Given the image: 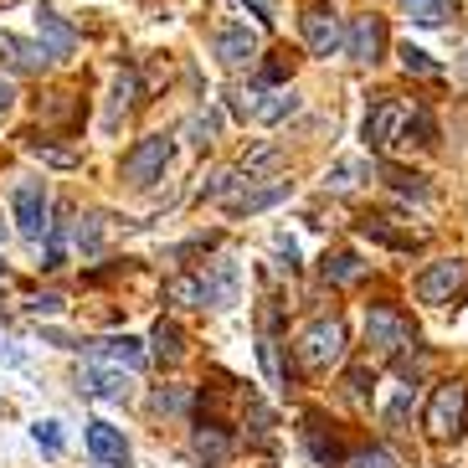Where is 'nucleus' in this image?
Returning <instances> with one entry per match:
<instances>
[{"mask_svg": "<svg viewBox=\"0 0 468 468\" xmlns=\"http://www.w3.org/2000/svg\"><path fill=\"white\" fill-rule=\"evenodd\" d=\"M78 391H83V397H98V401H124L129 397L124 376H119V371H98V366H83Z\"/></svg>", "mask_w": 468, "mask_h": 468, "instance_id": "16", "label": "nucleus"}, {"mask_svg": "<svg viewBox=\"0 0 468 468\" xmlns=\"http://www.w3.org/2000/svg\"><path fill=\"white\" fill-rule=\"evenodd\" d=\"M324 278L330 283H360L366 278V262L356 252H335V258H324Z\"/></svg>", "mask_w": 468, "mask_h": 468, "instance_id": "21", "label": "nucleus"}, {"mask_svg": "<svg viewBox=\"0 0 468 468\" xmlns=\"http://www.w3.org/2000/svg\"><path fill=\"white\" fill-rule=\"evenodd\" d=\"M11 98H16V88H11V83H5V78H0V113L11 109Z\"/></svg>", "mask_w": 468, "mask_h": 468, "instance_id": "39", "label": "nucleus"}, {"mask_svg": "<svg viewBox=\"0 0 468 468\" xmlns=\"http://www.w3.org/2000/svg\"><path fill=\"white\" fill-rule=\"evenodd\" d=\"M345 468H397V458L386 453V448H360V453L345 458Z\"/></svg>", "mask_w": 468, "mask_h": 468, "instance_id": "29", "label": "nucleus"}, {"mask_svg": "<svg viewBox=\"0 0 468 468\" xmlns=\"http://www.w3.org/2000/svg\"><path fill=\"white\" fill-rule=\"evenodd\" d=\"M283 196H289V180H273V186H258V191L227 196V211H237V217H248V211H262V207H273V201H283Z\"/></svg>", "mask_w": 468, "mask_h": 468, "instance_id": "18", "label": "nucleus"}, {"mask_svg": "<svg viewBox=\"0 0 468 468\" xmlns=\"http://www.w3.org/2000/svg\"><path fill=\"white\" fill-rule=\"evenodd\" d=\"M37 442H42L47 453H62V432H57V422H37Z\"/></svg>", "mask_w": 468, "mask_h": 468, "instance_id": "36", "label": "nucleus"}, {"mask_svg": "<svg viewBox=\"0 0 468 468\" xmlns=\"http://www.w3.org/2000/svg\"><path fill=\"white\" fill-rule=\"evenodd\" d=\"M258 356H262V371H268V381L273 386H283L289 381V371H283V350H278V340H273V330L258 340Z\"/></svg>", "mask_w": 468, "mask_h": 468, "instance_id": "24", "label": "nucleus"}, {"mask_svg": "<svg viewBox=\"0 0 468 468\" xmlns=\"http://www.w3.org/2000/svg\"><path fill=\"white\" fill-rule=\"evenodd\" d=\"M401 124H407V109H401L397 98H381V103L366 113V144H371L376 154H386L401 139Z\"/></svg>", "mask_w": 468, "mask_h": 468, "instance_id": "8", "label": "nucleus"}, {"mask_svg": "<svg viewBox=\"0 0 468 468\" xmlns=\"http://www.w3.org/2000/svg\"><path fill=\"white\" fill-rule=\"evenodd\" d=\"M88 453L98 458V468H129V442L113 422H88Z\"/></svg>", "mask_w": 468, "mask_h": 468, "instance_id": "11", "label": "nucleus"}, {"mask_svg": "<svg viewBox=\"0 0 468 468\" xmlns=\"http://www.w3.org/2000/svg\"><path fill=\"white\" fill-rule=\"evenodd\" d=\"M340 356H345V324H340V319H314V324L299 335L303 371H330Z\"/></svg>", "mask_w": 468, "mask_h": 468, "instance_id": "3", "label": "nucleus"}, {"mask_svg": "<svg viewBox=\"0 0 468 468\" xmlns=\"http://www.w3.org/2000/svg\"><path fill=\"white\" fill-rule=\"evenodd\" d=\"M360 176H366V165H360V160H340V165L324 176V186H330V191H350Z\"/></svg>", "mask_w": 468, "mask_h": 468, "instance_id": "27", "label": "nucleus"}, {"mask_svg": "<svg viewBox=\"0 0 468 468\" xmlns=\"http://www.w3.org/2000/svg\"><path fill=\"white\" fill-rule=\"evenodd\" d=\"M31 154H37V160H47V165H78V154L72 150H57V144H42V139H37V144H31Z\"/></svg>", "mask_w": 468, "mask_h": 468, "instance_id": "31", "label": "nucleus"}, {"mask_svg": "<svg viewBox=\"0 0 468 468\" xmlns=\"http://www.w3.org/2000/svg\"><path fill=\"white\" fill-rule=\"evenodd\" d=\"M0 57H5L16 72H42L47 62H52L42 42H27V37H16V31H0Z\"/></svg>", "mask_w": 468, "mask_h": 468, "instance_id": "13", "label": "nucleus"}, {"mask_svg": "<svg viewBox=\"0 0 468 468\" xmlns=\"http://www.w3.org/2000/svg\"><path fill=\"white\" fill-rule=\"evenodd\" d=\"M11 211H16V227H21V237H31V242H37V237H47V227H52V221H47L52 201H47V186H42V180H21V186L11 191Z\"/></svg>", "mask_w": 468, "mask_h": 468, "instance_id": "5", "label": "nucleus"}, {"mask_svg": "<svg viewBox=\"0 0 468 468\" xmlns=\"http://www.w3.org/2000/svg\"><path fill=\"white\" fill-rule=\"evenodd\" d=\"M293 109H299V93H268L258 109H252V119H262V124H283Z\"/></svg>", "mask_w": 468, "mask_h": 468, "instance_id": "22", "label": "nucleus"}, {"mask_svg": "<svg viewBox=\"0 0 468 468\" xmlns=\"http://www.w3.org/2000/svg\"><path fill=\"white\" fill-rule=\"evenodd\" d=\"M273 160H278V144H258V150H252L248 160H242V170H248V176H252V170H262V165H273Z\"/></svg>", "mask_w": 468, "mask_h": 468, "instance_id": "35", "label": "nucleus"}, {"mask_svg": "<svg viewBox=\"0 0 468 468\" xmlns=\"http://www.w3.org/2000/svg\"><path fill=\"white\" fill-rule=\"evenodd\" d=\"M299 31H303V47L314 57H330L345 47V31H340V16L330 11V5H309V11L299 16Z\"/></svg>", "mask_w": 468, "mask_h": 468, "instance_id": "6", "label": "nucleus"}, {"mask_svg": "<svg viewBox=\"0 0 468 468\" xmlns=\"http://www.w3.org/2000/svg\"><path fill=\"white\" fill-rule=\"evenodd\" d=\"M345 52L356 57V62H376L386 52V27L381 16H356L350 31H345Z\"/></svg>", "mask_w": 468, "mask_h": 468, "instance_id": "10", "label": "nucleus"}, {"mask_svg": "<svg viewBox=\"0 0 468 468\" xmlns=\"http://www.w3.org/2000/svg\"><path fill=\"white\" fill-rule=\"evenodd\" d=\"M37 31H42L47 57H72L78 52V31H72V21H62L52 5H37Z\"/></svg>", "mask_w": 468, "mask_h": 468, "instance_id": "12", "label": "nucleus"}, {"mask_svg": "<svg viewBox=\"0 0 468 468\" xmlns=\"http://www.w3.org/2000/svg\"><path fill=\"white\" fill-rule=\"evenodd\" d=\"M211 134H217V113H196L191 119V144H207Z\"/></svg>", "mask_w": 468, "mask_h": 468, "instance_id": "34", "label": "nucleus"}, {"mask_svg": "<svg viewBox=\"0 0 468 468\" xmlns=\"http://www.w3.org/2000/svg\"><path fill=\"white\" fill-rule=\"evenodd\" d=\"M303 442H309V453H314V458H319V463H324V468H335V463H340V442H335V438H324V432H319V422H314V417L303 422Z\"/></svg>", "mask_w": 468, "mask_h": 468, "instance_id": "23", "label": "nucleus"}, {"mask_svg": "<svg viewBox=\"0 0 468 468\" xmlns=\"http://www.w3.org/2000/svg\"><path fill=\"white\" fill-rule=\"evenodd\" d=\"M196 283H201V309H232L237 303V262H227V258H217L207 268V273L196 278Z\"/></svg>", "mask_w": 468, "mask_h": 468, "instance_id": "9", "label": "nucleus"}, {"mask_svg": "<svg viewBox=\"0 0 468 468\" xmlns=\"http://www.w3.org/2000/svg\"><path fill=\"white\" fill-rule=\"evenodd\" d=\"M186 391H176V386H165V391H154V407H160V412H186Z\"/></svg>", "mask_w": 468, "mask_h": 468, "instance_id": "33", "label": "nucleus"}, {"mask_svg": "<svg viewBox=\"0 0 468 468\" xmlns=\"http://www.w3.org/2000/svg\"><path fill=\"white\" fill-rule=\"evenodd\" d=\"M217 57H221V68H242V62L258 57V37H252L248 27L221 31V37H217Z\"/></svg>", "mask_w": 468, "mask_h": 468, "instance_id": "17", "label": "nucleus"}, {"mask_svg": "<svg viewBox=\"0 0 468 468\" xmlns=\"http://www.w3.org/2000/svg\"><path fill=\"white\" fill-rule=\"evenodd\" d=\"M386 180L397 186L401 196H412V201H427V180L412 176V170H401V165H386Z\"/></svg>", "mask_w": 468, "mask_h": 468, "instance_id": "25", "label": "nucleus"}, {"mask_svg": "<svg viewBox=\"0 0 468 468\" xmlns=\"http://www.w3.org/2000/svg\"><path fill=\"white\" fill-rule=\"evenodd\" d=\"M463 278H468V262L442 258V262H432V268L417 278V299L422 303H448L458 289H463Z\"/></svg>", "mask_w": 468, "mask_h": 468, "instance_id": "7", "label": "nucleus"}, {"mask_svg": "<svg viewBox=\"0 0 468 468\" xmlns=\"http://www.w3.org/2000/svg\"><path fill=\"white\" fill-rule=\"evenodd\" d=\"M57 309H62L57 293H37V299H31V314H57Z\"/></svg>", "mask_w": 468, "mask_h": 468, "instance_id": "38", "label": "nucleus"}, {"mask_svg": "<svg viewBox=\"0 0 468 468\" xmlns=\"http://www.w3.org/2000/svg\"><path fill=\"white\" fill-rule=\"evenodd\" d=\"M366 340H371L376 356L397 360L401 350L412 345V319L401 314L397 303H371V309H366Z\"/></svg>", "mask_w": 468, "mask_h": 468, "instance_id": "2", "label": "nucleus"}, {"mask_svg": "<svg viewBox=\"0 0 468 468\" xmlns=\"http://www.w3.org/2000/svg\"><path fill=\"white\" fill-rule=\"evenodd\" d=\"M170 165V139L165 134H144L134 150L124 154V180L129 186H154Z\"/></svg>", "mask_w": 468, "mask_h": 468, "instance_id": "4", "label": "nucleus"}, {"mask_svg": "<svg viewBox=\"0 0 468 468\" xmlns=\"http://www.w3.org/2000/svg\"><path fill=\"white\" fill-rule=\"evenodd\" d=\"M366 381H371V371L356 366V371H350V401H366Z\"/></svg>", "mask_w": 468, "mask_h": 468, "instance_id": "37", "label": "nucleus"}, {"mask_svg": "<svg viewBox=\"0 0 468 468\" xmlns=\"http://www.w3.org/2000/svg\"><path fill=\"white\" fill-rule=\"evenodd\" d=\"M401 16L417 27H442L453 16V0H401Z\"/></svg>", "mask_w": 468, "mask_h": 468, "instance_id": "20", "label": "nucleus"}, {"mask_svg": "<svg viewBox=\"0 0 468 468\" xmlns=\"http://www.w3.org/2000/svg\"><path fill=\"white\" fill-rule=\"evenodd\" d=\"M463 422H468V386L463 381H438L432 386V401H427V417H422L427 438H438V442L458 438Z\"/></svg>", "mask_w": 468, "mask_h": 468, "instance_id": "1", "label": "nucleus"}, {"mask_svg": "<svg viewBox=\"0 0 468 468\" xmlns=\"http://www.w3.org/2000/svg\"><path fill=\"white\" fill-rule=\"evenodd\" d=\"M407 417H412V386H407V391L386 407V427H407Z\"/></svg>", "mask_w": 468, "mask_h": 468, "instance_id": "32", "label": "nucleus"}, {"mask_svg": "<svg viewBox=\"0 0 468 468\" xmlns=\"http://www.w3.org/2000/svg\"><path fill=\"white\" fill-rule=\"evenodd\" d=\"M0 242H5V227H0Z\"/></svg>", "mask_w": 468, "mask_h": 468, "instance_id": "40", "label": "nucleus"}, {"mask_svg": "<svg viewBox=\"0 0 468 468\" xmlns=\"http://www.w3.org/2000/svg\"><path fill=\"white\" fill-rule=\"evenodd\" d=\"M150 356L160 360V366H176V360L186 356V335H180V324H170V319H160V324H154Z\"/></svg>", "mask_w": 468, "mask_h": 468, "instance_id": "19", "label": "nucleus"}, {"mask_svg": "<svg viewBox=\"0 0 468 468\" xmlns=\"http://www.w3.org/2000/svg\"><path fill=\"white\" fill-rule=\"evenodd\" d=\"M93 356L109 360V366H124V371H139V366L150 360V350H144L139 340H129V335H113V340H98L93 345Z\"/></svg>", "mask_w": 468, "mask_h": 468, "instance_id": "15", "label": "nucleus"}, {"mask_svg": "<svg viewBox=\"0 0 468 468\" xmlns=\"http://www.w3.org/2000/svg\"><path fill=\"white\" fill-rule=\"evenodd\" d=\"M227 453H232V438H227V427L201 422V427L191 432V458H201V463H227Z\"/></svg>", "mask_w": 468, "mask_h": 468, "instance_id": "14", "label": "nucleus"}, {"mask_svg": "<svg viewBox=\"0 0 468 468\" xmlns=\"http://www.w3.org/2000/svg\"><path fill=\"white\" fill-rule=\"evenodd\" d=\"M134 98H139V78H134V72H119V83H113V113H109V119H119V109H129Z\"/></svg>", "mask_w": 468, "mask_h": 468, "instance_id": "30", "label": "nucleus"}, {"mask_svg": "<svg viewBox=\"0 0 468 468\" xmlns=\"http://www.w3.org/2000/svg\"><path fill=\"white\" fill-rule=\"evenodd\" d=\"M165 299H176V303H191V309H201V283H196V278H170V283H165Z\"/></svg>", "mask_w": 468, "mask_h": 468, "instance_id": "28", "label": "nucleus"}, {"mask_svg": "<svg viewBox=\"0 0 468 468\" xmlns=\"http://www.w3.org/2000/svg\"><path fill=\"white\" fill-rule=\"evenodd\" d=\"M401 68H407V72H417V78H438V62H432V57H427L422 52V47H412V42H407V47H401Z\"/></svg>", "mask_w": 468, "mask_h": 468, "instance_id": "26", "label": "nucleus"}]
</instances>
